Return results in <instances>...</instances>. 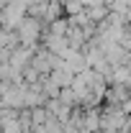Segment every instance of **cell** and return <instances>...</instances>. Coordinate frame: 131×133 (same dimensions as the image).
<instances>
[{
	"instance_id": "cell-2",
	"label": "cell",
	"mask_w": 131,
	"mask_h": 133,
	"mask_svg": "<svg viewBox=\"0 0 131 133\" xmlns=\"http://www.w3.org/2000/svg\"><path fill=\"white\" fill-rule=\"evenodd\" d=\"M39 33H41V26H39V18H23V23L18 26V38L26 44V46H31L33 41L39 38Z\"/></svg>"
},
{
	"instance_id": "cell-1",
	"label": "cell",
	"mask_w": 131,
	"mask_h": 133,
	"mask_svg": "<svg viewBox=\"0 0 131 133\" xmlns=\"http://www.w3.org/2000/svg\"><path fill=\"white\" fill-rule=\"evenodd\" d=\"M23 13H26L23 8H18V5H13V3H8V5L0 10V23H3V28H5V31H10L13 26L18 28V26L23 23Z\"/></svg>"
},
{
	"instance_id": "cell-3",
	"label": "cell",
	"mask_w": 131,
	"mask_h": 133,
	"mask_svg": "<svg viewBox=\"0 0 131 133\" xmlns=\"http://www.w3.org/2000/svg\"><path fill=\"white\" fill-rule=\"evenodd\" d=\"M87 5H85V0H64V13H69V16H77V13H82Z\"/></svg>"
},
{
	"instance_id": "cell-4",
	"label": "cell",
	"mask_w": 131,
	"mask_h": 133,
	"mask_svg": "<svg viewBox=\"0 0 131 133\" xmlns=\"http://www.w3.org/2000/svg\"><path fill=\"white\" fill-rule=\"evenodd\" d=\"M3 31H5V28H3V23H0V33H3Z\"/></svg>"
}]
</instances>
